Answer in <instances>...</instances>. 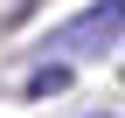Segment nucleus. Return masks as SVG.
Returning <instances> with one entry per match:
<instances>
[{"label":"nucleus","mask_w":125,"mask_h":118,"mask_svg":"<svg viewBox=\"0 0 125 118\" xmlns=\"http://www.w3.org/2000/svg\"><path fill=\"white\" fill-rule=\"evenodd\" d=\"M111 42H118V0H97V7L76 14L70 28H56V49H97L104 56Z\"/></svg>","instance_id":"nucleus-1"},{"label":"nucleus","mask_w":125,"mask_h":118,"mask_svg":"<svg viewBox=\"0 0 125 118\" xmlns=\"http://www.w3.org/2000/svg\"><path fill=\"white\" fill-rule=\"evenodd\" d=\"M70 63H35L28 69V83H21V97H56V90H70Z\"/></svg>","instance_id":"nucleus-2"},{"label":"nucleus","mask_w":125,"mask_h":118,"mask_svg":"<svg viewBox=\"0 0 125 118\" xmlns=\"http://www.w3.org/2000/svg\"><path fill=\"white\" fill-rule=\"evenodd\" d=\"M90 118H118V111H90Z\"/></svg>","instance_id":"nucleus-3"}]
</instances>
